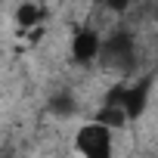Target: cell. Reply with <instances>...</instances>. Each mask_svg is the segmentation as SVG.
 Returning a JSON list of instances; mask_svg holds the SVG:
<instances>
[{
    "mask_svg": "<svg viewBox=\"0 0 158 158\" xmlns=\"http://www.w3.org/2000/svg\"><path fill=\"white\" fill-rule=\"evenodd\" d=\"M152 87H155V77H152V74H143V77H136L133 84H127V87L118 90V106L124 109L127 121H136V118L146 112L149 96H152Z\"/></svg>",
    "mask_w": 158,
    "mask_h": 158,
    "instance_id": "3957f363",
    "label": "cell"
},
{
    "mask_svg": "<svg viewBox=\"0 0 158 158\" xmlns=\"http://www.w3.org/2000/svg\"><path fill=\"white\" fill-rule=\"evenodd\" d=\"M74 152L81 158H115V133L96 121H84L74 130Z\"/></svg>",
    "mask_w": 158,
    "mask_h": 158,
    "instance_id": "7a4b0ae2",
    "label": "cell"
},
{
    "mask_svg": "<svg viewBox=\"0 0 158 158\" xmlns=\"http://www.w3.org/2000/svg\"><path fill=\"white\" fill-rule=\"evenodd\" d=\"M99 44H102L99 31L90 28V25H81V28L71 34V59H74L77 65L96 62V59H99Z\"/></svg>",
    "mask_w": 158,
    "mask_h": 158,
    "instance_id": "277c9868",
    "label": "cell"
},
{
    "mask_svg": "<svg viewBox=\"0 0 158 158\" xmlns=\"http://www.w3.org/2000/svg\"><path fill=\"white\" fill-rule=\"evenodd\" d=\"M99 59L106 68H115V71H133L136 65V37L133 31L127 28H115L109 37H102L99 44Z\"/></svg>",
    "mask_w": 158,
    "mask_h": 158,
    "instance_id": "6da1fadb",
    "label": "cell"
},
{
    "mask_svg": "<svg viewBox=\"0 0 158 158\" xmlns=\"http://www.w3.org/2000/svg\"><path fill=\"white\" fill-rule=\"evenodd\" d=\"M0 158H10V155H0Z\"/></svg>",
    "mask_w": 158,
    "mask_h": 158,
    "instance_id": "52a82bcc",
    "label": "cell"
},
{
    "mask_svg": "<svg viewBox=\"0 0 158 158\" xmlns=\"http://www.w3.org/2000/svg\"><path fill=\"white\" fill-rule=\"evenodd\" d=\"M50 112H53L56 118H71V115L77 112V99H74V93H68V90L56 93V96L50 99Z\"/></svg>",
    "mask_w": 158,
    "mask_h": 158,
    "instance_id": "8992f818",
    "label": "cell"
},
{
    "mask_svg": "<svg viewBox=\"0 0 158 158\" xmlns=\"http://www.w3.org/2000/svg\"><path fill=\"white\" fill-rule=\"evenodd\" d=\"M44 16H47V10H44L40 3H31V0H25V3H19V6L13 10V19H16V25H19L22 31L44 28Z\"/></svg>",
    "mask_w": 158,
    "mask_h": 158,
    "instance_id": "5b68a950",
    "label": "cell"
}]
</instances>
